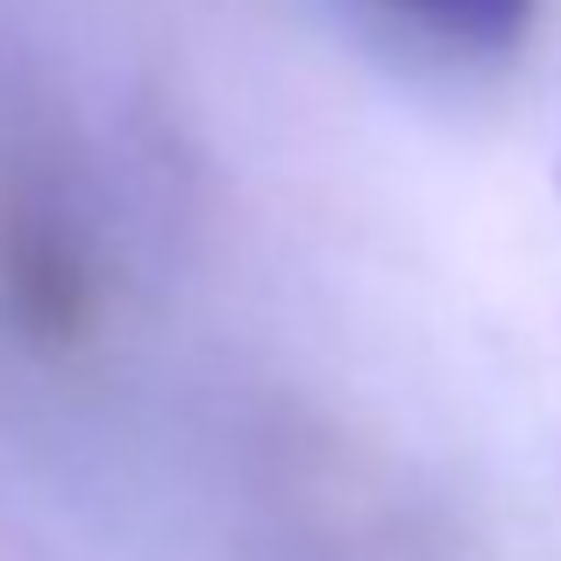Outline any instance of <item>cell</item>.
I'll list each match as a JSON object with an SVG mask.
<instances>
[{
  "instance_id": "cell-1",
  "label": "cell",
  "mask_w": 561,
  "mask_h": 561,
  "mask_svg": "<svg viewBox=\"0 0 561 561\" xmlns=\"http://www.w3.org/2000/svg\"><path fill=\"white\" fill-rule=\"evenodd\" d=\"M0 320L28 348H71L100 320V263L43 179H0Z\"/></svg>"
},
{
  "instance_id": "cell-2",
  "label": "cell",
  "mask_w": 561,
  "mask_h": 561,
  "mask_svg": "<svg viewBox=\"0 0 561 561\" xmlns=\"http://www.w3.org/2000/svg\"><path fill=\"white\" fill-rule=\"evenodd\" d=\"M377 8L405 14V22L434 28L448 43H477V50L519 43L526 22H534V0H377Z\"/></svg>"
}]
</instances>
